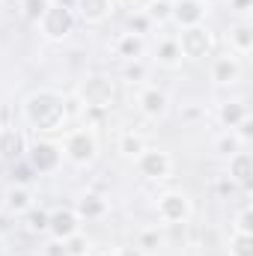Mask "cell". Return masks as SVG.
<instances>
[{
    "label": "cell",
    "instance_id": "74e56055",
    "mask_svg": "<svg viewBox=\"0 0 253 256\" xmlns=\"http://www.w3.org/2000/svg\"><path fill=\"white\" fill-rule=\"evenodd\" d=\"M232 3H236V6H238L242 12H248V6H250V0H232Z\"/></svg>",
    "mask_w": 253,
    "mask_h": 256
},
{
    "label": "cell",
    "instance_id": "f546056e",
    "mask_svg": "<svg viewBox=\"0 0 253 256\" xmlns=\"http://www.w3.org/2000/svg\"><path fill=\"white\" fill-rule=\"evenodd\" d=\"M149 27H152V21H149V15H146V12L131 15V21H128V33H137V36H143Z\"/></svg>",
    "mask_w": 253,
    "mask_h": 256
},
{
    "label": "cell",
    "instance_id": "cb8c5ba5",
    "mask_svg": "<svg viewBox=\"0 0 253 256\" xmlns=\"http://www.w3.org/2000/svg\"><path fill=\"white\" fill-rule=\"evenodd\" d=\"M51 3L54 0H24V18L27 21H42Z\"/></svg>",
    "mask_w": 253,
    "mask_h": 256
},
{
    "label": "cell",
    "instance_id": "2e32d148",
    "mask_svg": "<svg viewBox=\"0 0 253 256\" xmlns=\"http://www.w3.org/2000/svg\"><path fill=\"white\" fill-rule=\"evenodd\" d=\"M108 212V202H104V196H98V194H84L80 200H78V218H86V220H92V218H102Z\"/></svg>",
    "mask_w": 253,
    "mask_h": 256
},
{
    "label": "cell",
    "instance_id": "7c38bea8",
    "mask_svg": "<svg viewBox=\"0 0 253 256\" xmlns=\"http://www.w3.org/2000/svg\"><path fill=\"white\" fill-rule=\"evenodd\" d=\"M3 208H6V214H24V212H30V208H33L30 188H27V185H12V188H6V194H3Z\"/></svg>",
    "mask_w": 253,
    "mask_h": 256
},
{
    "label": "cell",
    "instance_id": "60d3db41",
    "mask_svg": "<svg viewBox=\"0 0 253 256\" xmlns=\"http://www.w3.org/2000/svg\"><path fill=\"white\" fill-rule=\"evenodd\" d=\"M167 3H173V0H167Z\"/></svg>",
    "mask_w": 253,
    "mask_h": 256
},
{
    "label": "cell",
    "instance_id": "30bf717a",
    "mask_svg": "<svg viewBox=\"0 0 253 256\" xmlns=\"http://www.w3.org/2000/svg\"><path fill=\"white\" fill-rule=\"evenodd\" d=\"M110 98H114V86L104 78H90L84 84V90H80V102L86 108H108Z\"/></svg>",
    "mask_w": 253,
    "mask_h": 256
},
{
    "label": "cell",
    "instance_id": "5b68a950",
    "mask_svg": "<svg viewBox=\"0 0 253 256\" xmlns=\"http://www.w3.org/2000/svg\"><path fill=\"white\" fill-rule=\"evenodd\" d=\"M137 167L146 179H167L170 170H173V161L167 152H158V149H146L137 155Z\"/></svg>",
    "mask_w": 253,
    "mask_h": 256
},
{
    "label": "cell",
    "instance_id": "4316f807",
    "mask_svg": "<svg viewBox=\"0 0 253 256\" xmlns=\"http://www.w3.org/2000/svg\"><path fill=\"white\" fill-rule=\"evenodd\" d=\"M24 214H27V230H30V232H45V230H48V212L30 208V212H24Z\"/></svg>",
    "mask_w": 253,
    "mask_h": 256
},
{
    "label": "cell",
    "instance_id": "4dcf8cb0",
    "mask_svg": "<svg viewBox=\"0 0 253 256\" xmlns=\"http://www.w3.org/2000/svg\"><path fill=\"white\" fill-rule=\"evenodd\" d=\"M126 78L128 80H134V84L143 80V78H146V66L140 63V60H128L126 63Z\"/></svg>",
    "mask_w": 253,
    "mask_h": 256
},
{
    "label": "cell",
    "instance_id": "83f0119b",
    "mask_svg": "<svg viewBox=\"0 0 253 256\" xmlns=\"http://www.w3.org/2000/svg\"><path fill=\"white\" fill-rule=\"evenodd\" d=\"M232 256H253V236L236 232V238H232Z\"/></svg>",
    "mask_w": 253,
    "mask_h": 256
},
{
    "label": "cell",
    "instance_id": "44dd1931",
    "mask_svg": "<svg viewBox=\"0 0 253 256\" xmlns=\"http://www.w3.org/2000/svg\"><path fill=\"white\" fill-rule=\"evenodd\" d=\"M214 152H220V155H226V158H232L236 152H242V140H238V134L230 128V131H224L218 140H214Z\"/></svg>",
    "mask_w": 253,
    "mask_h": 256
},
{
    "label": "cell",
    "instance_id": "d6986e66",
    "mask_svg": "<svg viewBox=\"0 0 253 256\" xmlns=\"http://www.w3.org/2000/svg\"><path fill=\"white\" fill-rule=\"evenodd\" d=\"M244 116H250L244 102H226V104H220V122L226 128H236Z\"/></svg>",
    "mask_w": 253,
    "mask_h": 256
},
{
    "label": "cell",
    "instance_id": "d4e9b609",
    "mask_svg": "<svg viewBox=\"0 0 253 256\" xmlns=\"http://www.w3.org/2000/svg\"><path fill=\"white\" fill-rule=\"evenodd\" d=\"M158 244H161V236H158V230H143L140 236H137V250H143V254H152V250H158Z\"/></svg>",
    "mask_w": 253,
    "mask_h": 256
},
{
    "label": "cell",
    "instance_id": "f1b7e54d",
    "mask_svg": "<svg viewBox=\"0 0 253 256\" xmlns=\"http://www.w3.org/2000/svg\"><path fill=\"white\" fill-rule=\"evenodd\" d=\"M86 250H90V242L80 232H74L72 238H66V254L68 256H86Z\"/></svg>",
    "mask_w": 253,
    "mask_h": 256
},
{
    "label": "cell",
    "instance_id": "9c48e42d",
    "mask_svg": "<svg viewBox=\"0 0 253 256\" xmlns=\"http://www.w3.org/2000/svg\"><path fill=\"white\" fill-rule=\"evenodd\" d=\"M80 218L72 212V208H57V212H51L48 214V232L57 238V242H66V238H72L74 232H80V224H78Z\"/></svg>",
    "mask_w": 253,
    "mask_h": 256
},
{
    "label": "cell",
    "instance_id": "8992f818",
    "mask_svg": "<svg viewBox=\"0 0 253 256\" xmlns=\"http://www.w3.org/2000/svg\"><path fill=\"white\" fill-rule=\"evenodd\" d=\"M170 18L188 30V27H200L202 18H206V0H173V12Z\"/></svg>",
    "mask_w": 253,
    "mask_h": 256
},
{
    "label": "cell",
    "instance_id": "3957f363",
    "mask_svg": "<svg viewBox=\"0 0 253 256\" xmlns=\"http://www.w3.org/2000/svg\"><path fill=\"white\" fill-rule=\"evenodd\" d=\"M72 27H74V12L68 6H63V3H51L48 12H45V18H42L45 36L48 39H66L72 33Z\"/></svg>",
    "mask_w": 253,
    "mask_h": 256
},
{
    "label": "cell",
    "instance_id": "e0dca14e",
    "mask_svg": "<svg viewBox=\"0 0 253 256\" xmlns=\"http://www.w3.org/2000/svg\"><path fill=\"white\" fill-rule=\"evenodd\" d=\"M78 9H80V15H84L86 21L98 24V21H104V18L110 15L114 0H78Z\"/></svg>",
    "mask_w": 253,
    "mask_h": 256
},
{
    "label": "cell",
    "instance_id": "836d02e7",
    "mask_svg": "<svg viewBox=\"0 0 253 256\" xmlns=\"http://www.w3.org/2000/svg\"><path fill=\"white\" fill-rule=\"evenodd\" d=\"M42 254H45V256H68V254H66V242H57V238H54V242H48V244L42 248Z\"/></svg>",
    "mask_w": 253,
    "mask_h": 256
},
{
    "label": "cell",
    "instance_id": "ffe728a7",
    "mask_svg": "<svg viewBox=\"0 0 253 256\" xmlns=\"http://www.w3.org/2000/svg\"><path fill=\"white\" fill-rule=\"evenodd\" d=\"M230 42L236 45V51H238V54H250V48H253V30L248 27V24L232 27V30H230Z\"/></svg>",
    "mask_w": 253,
    "mask_h": 256
},
{
    "label": "cell",
    "instance_id": "1f68e13d",
    "mask_svg": "<svg viewBox=\"0 0 253 256\" xmlns=\"http://www.w3.org/2000/svg\"><path fill=\"white\" fill-rule=\"evenodd\" d=\"M238 232H248V236L253 232V212L250 208H242L238 212Z\"/></svg>",
    "mask_w": 253,
    "mask_h": 256
},
{
    "label": "cell",
    "instance_id": "ab89813d",
    "mask_svg": "<svg viewBox=\"0 0 253 256\" xmlns=\"http://www.w3.org/2000/svg\"><path fill=\"white\" fill-rule=\"evenodd\" d=\"M122 3H134V0H122Z\"/></svg>",
    "mask_w": 253,
    "mask_h": 256
},
{
    "label": "cell",
    "instance_id": "6da1fadb",
    "mask_svg": "<svg viewBox=\"0 0 253 256\" xmlns=\"http://www.w3.org/2000/svg\"><path fill=\"white\" fill-rule=\"evenodd\" d=\"M24 116L27 122L39 131H60L66 126V102L60 92L51 90H39L24 102Z\"/></svg>",
    "mask_w": 253,
    "mask_h": 256
},
{
    "label": "cell",
    "instance_id": "ac0fdd59",
    "mask_svg": "<svg viewBox=\"0 0 253 256\" xmlns=\"http://www.w3.org/2000/svg\"><path fill=\"white\" fill-rule=\"evenodd\" d=\"M143 36H137V33H122L120 39H116V54L120 57H126V60H140L143 57Z\"/></svg>",
    "mask_w": 253,
    "mask_h": 256
},
{
    "label": "cell",
    "instance_id": "d6a6232c",
    "mask_svg": "<svg viewBox=\"0 0 253 256\" xmlns=\"http://www.w3.org/2000/svg\"><path fill=\"white\" fill-rule=\"evenodd\" d=\"M30 173H33V170H30V164H21L18 170H12V176H15V185H30V179H33Z\"/></svg>",
    "mask_w": 253,
    "mask_h": 256
},
{
    "label": "cell",
    "instance_id": "5bb4252c",
    "mask_svg": "<svg viewBox=\"0 0 253 256\" xmlns=\"http://www.w3.org/2000/svg\"><path fill=\"white\" fill-rule=\"evenodd\" d=\"M140 108H143V114H146L149 120H158V116L167 114V96H164L161 90L149 86V90L140 96Z\"/></svg>",
    "mask_w": 253,
    "mask_h": 256
},
{
    "label": "cell",
    "instance_id": "7402d4cb",
    "mask_svg": "<svg viewBox=\"0 0 253 256\" xmlns=\"http://www.w3.org/2000/svg\"><path fill=\"white\" fill-rule=\"evenodd\" d=\"M155 54H158V63H164V66H176L182 60V51H179V42L176 39H164Z\"/></svg>",
    "mask_w": 253,
    "mask_h": 256
},
{
    "label": "cell",
    "instance_id": "e575fe53",
    "mask_svg": "<svg viewBox=\"0 0 253 256\" xmlns=\"http://www.w3.org/2000/svg\"><path fill=\"white\" fill-rule=\"evenodd\" d=\"M236 128H238V131H236V134H238V140L244 143V140L250 137V131H253V122H250V116H244V120H242V122H238Z\"/></svg>",
    "mask_w": 253,
    "mask_h": 256
},
{
    "label": "cell",
    "instance_id": "4fadbf2b",
    "mask_svg": "<svg viewBox=\"0 0 253 256\" xmlns=\"http://www.w3.org/2000/svg\"><path fill=\"white\" fill-rule=\"evenodd\" d=\"M250 176H253V158L248 152H236L230 158V179L238 182L242 188H248L250 185Z\"/></svg>",
    "mask_w": 253,
    "mask_h": 256
},
{
    "label": "cell",
    "instance_id": "8d00e7d4",
    "mask_svg": "<svg viewBox=\"0 0 253 256\" xmlns=\"http://www.w3.org/2000/svg\"><path fill=\"white\" fill-rule=\"evenodd\" d=\"M120 256H143V250H137V248H128V250H120Z\"/></svg>",
    "mask_w": 253,
    "mask_h": 256
},
{
    "label": "cell",
    "instance_id": "f35d334b",
    "mask_svg": "<svg viewBox=\"0 0 253 256\" xmlns=\"http://www.w3.org/2000/svg\"><path fill=\"white\" fill-rule=\"evenodd\" d=\"M98 256H120V250H102Z\"/></svg>",
    "mask_w": 253,
    "mask_h": 256
},
{
    "label": "cell",
    "instance_id": "603a6c76",
    "mask_svg": "<svg viewBox=\"0 0 253 256\" xmlns=\"http://www.w3.org/2000/svg\"><path fill=\"white\" fill-rule=\"evenodd\" d=\"M120 152L128 155V158H137L140 152H146V143H143V137H140V134L128 131V134H122V140H120Z\"/></svg>",
    "mask_w": 253,
    "mask_h": 256
},
{
    "label": "cell",
    "instance_id": "8fae6325",
    "mask_svg": "<svg viewBox=\"0 0 253 256\" xmlns=\"http://www.w3.org/2000/svg\"><path fill=\"white\" fill-rule=\"evenodd\" d=\"M24 152H27L24 134H21L18 128H12V126L0 128V158H3V161H21Z\"/></svg>",
    "mask_w": 253,
    "mask_h": 256
},
{
    "label": "cell",
    "instance_id": "484cf974",
    "mask_svg": "<svg viewBox=\"0 0 253 256\" xmlns=\"http://www.w3.org/2000/svg\"><path fill=\"white\" fill-rule=\"evenodd\" d=\"M170 12H173V3H167V0H152V6L146 9L152 24L155 21H170Z\"/></svg>",
    "mask_w": 253,
    "mask_h": 256
},
{
    "label": "cell",
    "instance_id": "d590c367",
    "mask_svg": "<svg viewBox=\"0 0 253 256\" xmlns=\"http://www.w3.org/2000/svg\"><path fill=\"white\" fill-rule=\"evenodd\" d=\"M232 188H236V182H232V179H220V182H218V191H220V194H230Z\"/></svg>",
    "mask_w": 253,
    "mask_h": 256
},
{
    "label": "cell",
    "instance_id": "52a82bcc",
    "mask_svg": "<svg viewBox=\"0 0 253 256\" xmlns=\"http://www.w3.org/2000/svg\"><path fill=\"white\" fill-rule=\"evenodd\" d=\"M179 42V51H182V57H206L208 54V48H212V36H208V30H202V27H188V30H182V36L176 39Z\"/></svg>",
    "mask_w": 253,
    "mask_h": 256
},
{
    "label": "cell",
    "instance_id": "7a4b0ae2",
    "mask_svg": "<svg viewBox=\"0 0 253 256\" xmlns=\"http://www.w3.org/2000/svg\"><path fill=\"white\" fill-rule=\"evenodd\" d=\"M96 149H98L96 134H92L90 128H78V131H72V134L66 137L63 155L72 164H90V161L96 158Z\"/></svg>",
    "mask_w": 253,
    "mask_h": 256
},
{
    "label": "cell",
    "instance_id": "ba28073f",
    "mask_svg": "<svg viewBox=\"0 0 253 256\" xmlns=\"http://www.w3.org/2000/svg\"><path fill=\"white\" fill-rule=\"evenodd\" d=\"M190 214V202L185 194H164L158 200V218L164 224H182Z\"/></svg>",
    "mask_w": 253,
    "mask_h": 256
},
{
    "label": "cell",
    "instance_id": "9a60e30c",
    "mask_svg": "<svg viewBox=\"0 0 253 256\" xmlns=\"http://www.w3.org/2000/svg\"><path fill=\"white\" fill-rule=\"evenodd\" d=\"M238 74H242V66H238L236 57H218L214 66H212V78L218 84H236Z\"/></svg>",
    "mask_w": 253,
    "mask_h": 256
},
{
    "label": "cell",
    "instance_id": "277c9868",
    "mask_svg": "<svg viewBox=\"0 0 253 256\" xmlns=\"http://www.w3.org/2000/svg\"><path fill=\"white\" fill-rule=\"evenodd\" d=\"M24 155H27V164H30L33 173H54L60 167V158H63L54 143H36Z\"/></svg>",
    "mask_w": 253,
    "mask_h": 256
}]
</instances>
